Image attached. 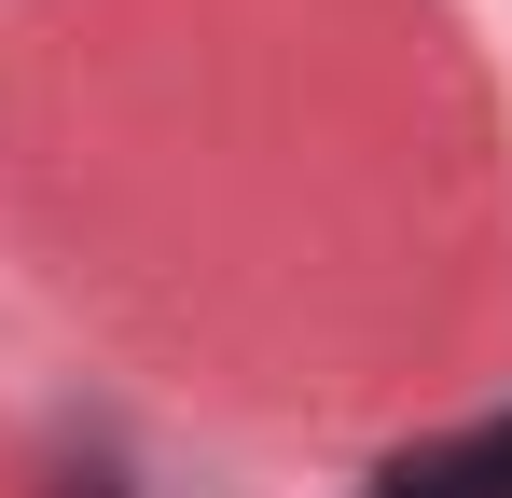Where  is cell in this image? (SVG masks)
<instances>
[{"mask_svg": "<svg viewBox=\"0 0 512 498\" xmlns=\"http://www.w3.org/2000/svg\"><path fill=\"white\" fill-rule=\"evenodd\" d=\"M56 498H125V485H111V471H56Z\"/></svg>", "mask_w": 512, "mask_h": 498, "instance_id": "cell-2", "label": "cell"}, {"mask_svg": "<svg viewBox=\"0 0 512 498\" xmlns=\"http://www.w3.org/2000/svg\"><path fill=\"white\" fill-rule=\"evenodd\" d=\"M360 498H512V415H471V429H443L416 457H388Z\"/></svg>", "mask_w": 512, "mask_h": 498, "instance_id": "cell-1", "label": "cell"}]
</instances>
